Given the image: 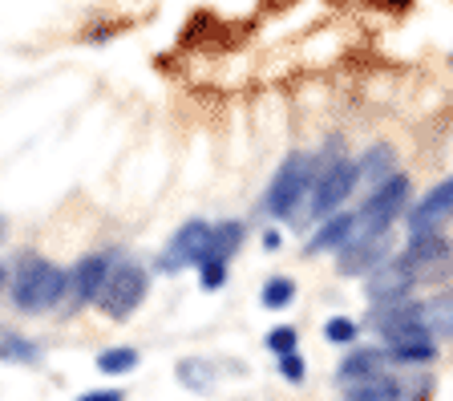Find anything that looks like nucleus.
Returning <instances> with one entry per match:
<instances>
[{
  "label": "nucleus",
  "instance_id": "1",
  "mask_svg": "<svg viewBox=\"0 0 453 401\" xmlns=\"http://www.w3.org/2000/svg\"><path fill=\"white\" fill-rule=\"evenodd\" d=\"M357 158L344 154L340 138H332L328 150L316 154V187H311V199H308V211H303V223H320L336 211H344V203L352 199L357 191Z\"/></svg>",
  "mask_w": 453,
  "mask_h": 401
},
{
  "label": "nucleus",
  "instance_id": "2",
  "mask_svg": "<svg viewBox=\"0 0 453 401\" xmlns=\"http://www.w3.org/2000/svg\"><path fill=\"white\" fill-rule=\"evenodd\" d=\"M311 187H316V154L308 150H292L280 163V171L272 174L264 195V211L275 223H296L303 220L311 199Z\"/></svg>",
  "mask_w": 453,
  "mask_h": 401
},
{
  "label": "nucleus",
  "instance_id": "3",
  "mask_svg": "<svg viewBox=\"0 0 453 401\" xmlns=\"http://www.w3.org/2000/svg\"><path fill=\"white\" fill-rule=\"evenodd\" d=\"M69 292H73V272L41 256H25L12 276V305L20 312H53L69 300Z\"/></svg>",
  "mask_w": 453,
  "mask_h": 401
},
{
  "label": "nucleus",
  "instance_id": "4",
  "mask_svg": "<svg viewBox=\"0 0 453 401\" xmlns=\"http://www.w3.org/2000/svg\"><path fill=\"white\" fill-rule=\"evenodd\" d=\"M396 259L417 280V288H449V280H453V239L445 231L409 235L405 248L396 251Z\"/></svg>",
  "mask_w": 453,
  "mask_h": 401
},
{
  "label": "nucleus",
  "instance_id": "5",
  "mask_svg": "<svg viewBox=\"0 0 453 401\" xmlns=\"http://www.w3.org/2000/svg\"><path fill=\"white\" fill-rule=\"evenodd\" d=\"M409 207H413V182H409V174L396 171L388 182L372 187L368 199L357 207V235H385L405 220Z\"/></svg>",
  "mask_w": 453,
  "mask_h": 401
},
{
  "label": "nucleus",
  "instance_id": "6",
  "mask_svg": "<svg viewBox=\"0 0 453 401\" xmlns=\"http://www.w3.org/2000/svg\"><path fill=\"white\" fill-rule=\"evenodd\" d=\"M146 292H150V272L142 264H134V259H122V264H113L97 308H102L110 320H130V316L142 308Z\"/></svg>",
  "mask_w": 453,
  "mask_h": 401
},
{
  "label": "nucleus",
  "instance_id": "7",
  "mask_svg": "<svg viewBox=\"0 0 453 401\" xmlns=\"http://www.w3.org/2000/svg\"><path fill=\"white\" fill-rule=\"evenodd\" d=\"M393 256H396L393 231H385V235H352L349 248L336 251V267L344 280H357V276L365 280V276H372L380 264H388Z\"/></svg>",
  "mask_w": 453,
  "mask_h": 401
},
{
  "label": "nucleus",
  "instance_id": "8",
  "mask_svg": "<svg viewBox=\"0 0 453 401\" xmlns=\"http://www.w3.org/2000/svg\"><path fill=\"white\" fill-rule=\"evenodd\" d=\"M207 243H211V223L207 220H187L174 235H170L166 248L158 251V272L174 276V272H182V267H198L203 256H207Z\"/></svg>",
  "mask_w": 453,
  "mask_h": 401
},
{
  "label": "nucleus",
  "instance_id": "9",
  "mask_svg": "<svg viewBox=\"0 0 453 401\" xmlns=\"http://www.w3.org/2000/svg\"><path fill=\"white\" fill-rule=\"evenodd\" d=\"M449 220H453V174H445L437 187H429L409 207L405 223H409V235H421V231H445Z\"/></svg>",
  "mask_w": 453,
  "mask_h": 401
},
{
  "label": "nucleus",
  "instance_id": "10",
  "mask_svg": "<svg viewBox=\"0 0 453 401\" xmlns=\"http://www.w3.org/2000/svg\"><path fill=\"white\" fill-rule=\"evenodd\" d=\"M113 264L118 259L110 256V251H97V256H85L81 264H73L69 272H73V292H69V305L73 308H89L102 300L105 292V280H110Z\"/></svg>",
  "mask_w": 453,
  "mask_h": 401
},
{
  "label": "nucleus",
  "instance_id": "11",
  "mask_svg": "<svg viewBox=\"0 0 453 401\" xmlns=\"http://www.w3.org/2000/svg\"><path fill=\"white\" fill-rule=\"evenodd\" d=\"M365 297L368 305H388V300H405V297H417V280L405 272L401 259H388L380 264L372 276H365Z\"/></svg>",
  "mask_w": 453,
  "mask_h": 401
},
{
  "label": "nucleus",
  "instance_id": "12",
  "mask_svg": "<svg viewBox=\"0 0 453 401\" xmlns=\"http://www.w3.org/2000/svg\"><path fill=\"white\" fill-rule=\"evenodd\" d=\"M352 235H357V207L336 211V215L316 223V231L308 239V256H336L340 248H349Z\"/></svg>",
  "mask_w": 453,
  "mask_h": 401
},
{
  "label": "nucleus",
  "instance_id": "13",
  "mask_svg": "<svg viewBox=\"0 0 453 401\" xmlns=\"http://www.w3.org/2000/svg\"><path fill=\"white\" fill-rule=\"evenodd\" d=\"M385 369H393L385 344H352V353L336 365V382H340V389H344V385L368 382V377H377V373H385Z\"/></svg>",
  "mask_w": 453,
  "mask_h": 401
},
{
  "label": "nucleus",
  "instance_id": "14",
  "mask_svg": "<svg viewBox=\"0 0 453 401\" xmlns=\"http://www.w3.org/2000/svg\"><path fill=\"white\" fill-rule=\"evenodd\" d=\"M344 401H405V385H401V373L385 369L368 382L344 385Z\"/></svg>",
  "mask_w": 453,
  "mask_h": 401
},
{
  "label": "nucleus",
  "instance_id": "15",
  "mask_svg": "<svg viewBox=\"0 0 453 401\" xmlns=\"http://www.w3.org/2000/svg\"><path fill=\"white\" fill-rule=\"evenodd\" d=\"M357 174L365 187H380L396 174V150L388 143H372L365 154L357 158Z\"/></svg>",
  "mask_w": 453,
  "mask_h": 401
},
{
  "label": "nucleus",
  "instance_id": "16",
  "mask_svg": "<svg viewBox=\"0 0 453 401\" xmlns=\"http://www.w3.org/2000/svg\"><path fill=\"white\" fill-rule=\"evenodd\" d=\"M247 239V223L243 220H223V223H211V243H207V256L203 259H219V264H231L235 251L243 248Z\"/></svg>",
  "mask_w": 453,
  "mask_h": 401
},
{
  "label": "nucleus",
  "instance_id": "17",
  "mask_svg": "<svg viewBox=\"0 0 453 401\" xmlns=\"http://www.w3.org/2000/svg\"><path fill=\"white\" fill-rule=\"evenodd\" d=\"M425 328L434 333V341H453V288H437L425 297Z\"/></svg>",
  "mask_w": 453,
  "mask_h": 401
},
{
  "label": "nucleus",
  "instance_id": "18",
  "mask_svg": "<svg viewBox=\"0 0 453 401\" xmlns=\"http://www.w3.org/2000/svg\"><path fill=\"white\" fill-rule=\"evenodd\" d=\"M296 280L292 276H272L264 288H259V300H264V308H272V312H283V308L296 305Z\"/></svg>",
  "mask_w": 453,
  "mask_h": 401
},
{
  "label": "nucleus",
  "instance_id": "19",
  "mask_svg": "<svg viewBox=\"0 0 453 401\" xmlns=\"http://www.w3.org/2000/svg\"><path fill=\"white\" fill-rule=\"evenodd\" d=\"M97 369H102L105 377H122V373H134V369H138V349H130V344H113V349H102V353H97Z\"/></svg>",
  "mask_w": 453,
  "mask_h": 401
},
{
  "label": "nucleus",
  "instance_id": "20",
  "mask_svg": "<svg viewBox=\"0 0 453 401\" xmlns=\"http://www.w3.org/2000/svg\"><path fill=\"white\" fill-rule=\"evenodd\" d=\"M0 361L17 365H41V349L20 333H0Z\"/></svg>",
  "mask_w": 453,
  "mask_h": 401
},
{
  "label": "nucleus",
  "instance_id": "21",
  "mask_svg": "<svg viewBox=\"0 0 453 401\" xmlns=\"http://www.w3.org/2000/svg\"><path fill=\"white\" fill-rule=\"evenodd\" d=\"M360 333H365V325L352 320V316H328L324 320V336L332 344H360Z\"/></svg>",
  "mask_w": 453,
  "mask_h": 401
},
{
  "label": "nucleus",
  "instance_id": "22",
  "mask_svg": "<svg viewBox=\"0 0 453 401\" xmlns=\"http://www.w3.org/2000/svg\"><path fill=\"white\" fill-rule=\"evenodd\" d=\"M267 349H272L275 357L300 353V333H296V325H275L272 333H267Z\"/></svg>",
  "mask_w": 453,
  "mask_h": 401
},
{
  "label": "nucleus",
  "instance_id": "23",
  "mask_svg": "<svg viewBox=\"0 0 453 401\" xmlns=\"http://www.w3.org/2000/svg\"><path fill=\"white\" fill-rule=\"evenodd\" d=\"M179 382L187 385V389H211V369L207 361H179Z\"/></svg>",
  "mask_w": 453,
  "mask_h": 401
},
{
  "label": "nucleus",
  "instance_id": "24",
  "mask_svg": "<svg viewBox=\"0 0 453 401\" xmlns=\"http://www.w3.org/2000/svg\"><path fill=\"white\" fill-rule=\"evenodd\" d=\"M195 272H198V284L207 288V292H219V288L226 284V276H231V264H219V259H203Z\"/></svg>",
  "mask_w": 453,
  "mask_h": 401
},
{
  "label": "nucleus",
  "instance_id": "25",
  "mask_svg": "<svg viewBox=\"0 0 453 401\" xmlns=\"http://www.w3.org/2000/svg\"><path fill=\"white\" fill-rule=\"evenodd\" d=\"M280 377H283V382H292V385H300L303 377H308V361H303L300 353L280 357Z\"/></svg>",
  "mask_w": 453,
  "mask_h": 401
},
{
  "label": "nucleus",
  "instance_id": "26",
  "mask_svg": "<svg viewBox=\"0 0 453 401\" xmlns=\"http://www.w3.org/2000/svg\"><path fill=\"white\" fill-rule=\"evenodd\" d=\"M77 401H126V393L122 389H89V393H81Z\"/></svg>",
  "mask_w": 453,
  "mask_h": 401
},
{
  "label": "nucleus",
  "instance_id": "27",
  "mask_svg": "<svg viewBox=\"0 0 453 401\" xmlns=\"http://www.w3.org/2000/svg\"><path fill=\"white\" fill-rule=\"evenodd\" d=\"M280 243H283V235H280L275 227H267V231H264V248H267V251H280Z\"/></svg>",
  "mask_w": 453,
  "mask_h": 401
},
{
  "label": "nucleus",
  "instance_id": "28",
  "mask_svg": "<svg viewBox=\"0 0 453 401\" xmlns=\"http://www.w3.org/2000/svg\"><path fill=\"white\" fill-rule=\"evenodd\" d=\"M4 284H9V267L0 264V288H4Z\"/></svg>",
  "mask_w": 453,
  "mask_h": 401
}]
</instances>
